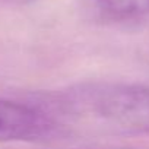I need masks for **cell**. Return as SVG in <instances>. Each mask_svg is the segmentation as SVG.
<instances>
[{
	"label": "cell",
	"instance_id": "obj_1",
	"mask_svg": "<svg viewBox=\"0 0 149 149\" xmlns=\"http://www.w3.org/2000/svg\"><path fill=\"white\" fill-rule=\"evenodd\" d=\"M61 134L82 126L123 134H149V86L124 82H84L34 100Z\"/></svg>",
	"mask_w": 149,
	"mask_h": 149
},
{
	"label": "cell",
	"instance_id": "obj_2",
	"mask_svg": "<svg viewBox=\"0 0 149 149\" xmlns=\"http://www.w3.org/2000/svg\"><path fill=\"white\" fill-rule=\"evenodd\" d=\"M61 136L57 123L34 101L0 98V142L40 140Z\"/></svg>",
	"mask_w": 149,
	"mask_h": 149
},
{
	"label": "cell",
	"instance_id": "obj_3",
	"mask_svg": "<svg viewBox=\"0 0 149 149\" xmlns=\"http://www.w3.org/2000/svg\"><path fill=\"white\" fill-rule=\"evenodd\" d=\"M98 18L111 25H149V0H92Z\"/></svg>",
	"mask_w": 149,
	"mask_h": 149
},
{
	"label": "cell",
	"instance_id": "obj_4",
	"mask_svg": "<svg viewBox=\"0 0 149 149\" xmlns=\"http://www.w3.org/2000/svg\"><path fill=\"white\" fill-rule=\"evenodd\" d=\"M35 2V0H0V8H9V6H21Z\"/></svg>",
	"mask_w": 149,
	"mask_h": 149
},
{
	"label": "cell",
	"instance_id": "obj_5",
	"mask_svg": "<svg viewBox=\"0 0 149 149\" xmlns=\"http://www.w3.org/2000/svg\"><path fill=\"white\" fill-rule=\"evenodd\" d=\"M84 149H139L132 146H98V148H84Z\"/></svg>",
	"mask_w": 149,
	"mask_h": 149
}]
</instances>
